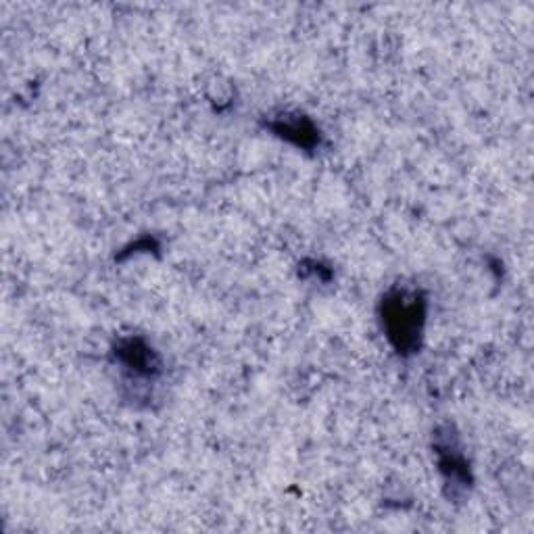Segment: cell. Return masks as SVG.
I'll list each match as a JSON object with an SVG mask.
<instances>
[{
  "instance_id": "cell-2",
  "label": "cell",
  "mask_w": 534,
  "mask_h": 534,
  "mask_svg": "<svg viewBox=\"0 0 534 534\" xmlns=\"http://www.w3.org/2000/svg\"><path fill=\"white\" fill-rule=\"evenodd\" d=\"M274 132L282 138H287L293 142L296 146L302 148H311L318 145V130L311 126V122H307L305 117H287V120H280L274 123Z\"/></svg>"
},
{
  "instance_id": "cell-1",
  "label": "cell",
  "mask_w": 534,
  "mask_h": 534,
  "mask_svg": "<svg viewBox=\"0 0 534 534\" xmlns=\"http://www.w3.org/2000/svg\"><path fill=\"white\" fill-rule=\"evenodd\" d=\"M380 316L397 353L409 355L418 351L426 322V301L422 294L407 288L390 290L380 305Z\"/></svg>"
},
{
  "instance_id": "cell-3",
  "label": "cell",
  "mask_w": 534,
  "mask_h": 534,
  "mask_svg": "<svg viewBox=\"0 0 534 534\" xmlns=\"http://www.w3.org/2000/svg\"><path fill=\"white\" fill-rule=\"evenodd\" d=\"M120 357L130 370L136 373H145V376H151L153 370L157 367L155 355H153L151 349L140 341L123 342L120 347Z\"/></svg>"
}]
</instances>
